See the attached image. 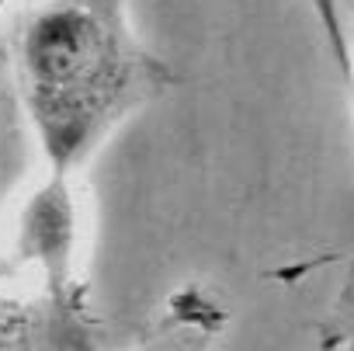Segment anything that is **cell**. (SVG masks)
I'll return each instance as SVG.
<instances>
[{"instance_id": "obj_1", "label": "cell", "mask_w": 354, "mask_h": 351, "mask_svg": "<svg viewBox=\"0 0 354 351\" xmlns=\"http://www.w3.org/2000/svg\"><path fill=\"white\" fill-rule=\"evenodd\" d=\"M167 84L125 0H46L15 39V87L49 178L80 181L115 129Z\"/></svg>"}, {"instance_id": "obj_2", "label": "cell", "mask_w": 354, "mask_h": 351, "mask_svg": "<svg viewBox=\"0 0 354 351\" xmlns=\"http://www.w3.org/2000/svg\"><path fill=\"white\" fill-rule=\"evenodd\" d=\"M77 185L42 174L0 233V351H101Z\"/></svg>"}, {"instance_id": "obj_3", "label": "cell", "mask_w": 354, "mask_h": 351, "mask_svg": "<svg viewBox=\"0 0 354 351\" xmlns=\"http://www.w3.org/2000/svg\"><path fill=\"white\" fill-rule=\"evenodd\" d=\"M230 306L205 285L185 282L167 292L132 351H219Z\"/></svg>"}, {"instance_id": "obj_4", "label": "cell", "mask_w": 354, "mask_h": 351, "mask_svg": "<svg viewBox=\"0 0 354 351\" xmlns=\"http://www.w3.org/2000/svg\"><path fill=\"white\" fill-rule=\"evenodd\" d=\"M319 351H354V261L330 303L319 330Z\"/></svg>"}, {"instance_id": "obj_5", "label": "cell", "mask_w": 354, "mask_h": 351, "mask_svg": "<svg viewBox=\"0 0 354 351\" xmlns=\"http://www.w3.org/2000/svg\"><path fill=\"white\" fill-rule=\"evenodd\" d=\"M306 8L316 18L319 39L326 46V56L333 60V66L340 70L344 80H351V42H347V28H344V11H340V0H306Z\"/></svg>"}, {"instance_id": "obj_6", "label": "cell", "mask_w": 354, "mask_h": 351, "mask_svg": "<svg viewBox=\"0 0 354 351\" xmlns=\"http://www.w3.org/2000/svg\"><path fill=\"white\" fill-rule=\"evenodd\" d=\"M8 4H11V0H0V11H4V8H8Z\"/></svg>"}]
</instances>
